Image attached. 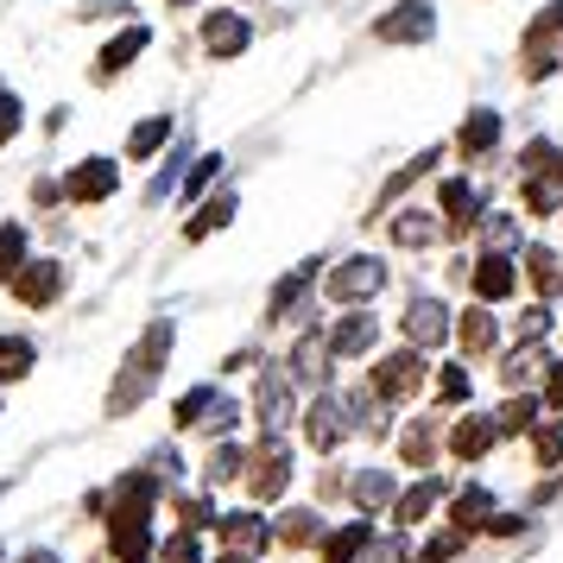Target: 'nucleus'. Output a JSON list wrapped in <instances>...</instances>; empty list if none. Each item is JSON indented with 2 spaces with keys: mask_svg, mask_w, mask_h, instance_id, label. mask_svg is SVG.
<instances>
[{
  "mask_svg": "<svg viewBox=\"0 0 563 563\" xmlns=\"http://www.w3.org/2000/svg\"><path fill=\"white\" fill-rule=\"evenodd\" d=\"M172 317H153L146 323V335L128 349V361H121V374H114V386H108V418H128V411H140L146 399H153V386L165 380V361H172Z\"/></svg>",
  "mask_w": 563,
  "mask_h": 563,
  "instance_id": "f257e3e1",
  "label": "nucleus"
},
{
  "mask_svg": "<svg viewBox=\"0 0 563 563\" xmlns=\"http://www.w3.org/2000/svg\"><path fill=\"white\" fill-rule=\"evenodd\" d=\"M291 482H298V450L291 437H254V456H247V500L254 507H285L291 500Z\"/></svg>",
  "mask_w": 563,
  "mask_h": 563,
  "instance_id": "f03ea898",
  "label": "nucleus"
},
{
  "mask_svg": "<svg viewBox=\"0 0 563 563\" xmlns=\"http://www.w3.org/2000/svg\"><path fill=\"white\" fill-rule=\"evenodd\" d=\"M273 538H279L285 558L317 563L323 538H330V519H323V507H317V500H285V507L273 512Z\"/></svg>",
  "mask_w": 563,
  "mask_h": 563,
  "instance_id": "7ed1b4c3",
  "label": "nucleus"
},
{
  "mask_svg": "<svg viewBox=\"0 0 563 563\" xmlns=\"http://www.w3.org/2000/svg\"><path fill=\"white\" fill-rule=\"evenodd\" d=\"M216 551H241V558H260L266 551H279V538H273V512L266 507H222V526H216Z\"/></svg>",
  "mask_w": 563,
  "mask_h": 563,
  "instance_id": "20e7f679",
  "label": "nucleus"
},
{
  "mask_svg": "<svg viewBox=\"0 0 563 563\" xmlns=\"http://www.w3.org/2000/svg\"><path fill=\"white\" fill-rule=\"evenodd\" d=\"M254 418H260V437H285L298 418H305V406H298V386L285 380V367H260V380H254Z\"/></svg>",
  "mask_w": 563,
  "mask_h": 563,
  "instance_id": "39448f33",
  "label": "nucleus"
},
{
  "mask_svg": "<svg viewBox=\"0 0 563 563\" xmlns=\"http://www.w3.org/2000/svg\"><path fill=\"white\" fill-rule=\"evenodd\" d=\"M298 437H305L310 456H335L342 443H349V411H342V393H317L305 406V418H298Z\"/></svg>",
  "mask_w": 563,
  "mask_h": 563,
  "instance_id": "423d86ee",
  "label": "nucleus"
},
{
  "mask_svg": "<svg viewBox=\"0 0 563 563\" xmlns=\"http://www.w3.org/2000/svg\"><path fill=\"white\" fill-rule=\"evenodd\" d=\"M450 494H456L450 475H418V482H406V487H399V500H393V512H386V519H393V532H418L437 507H450Z\"/></svg>",
  "mask_w": 563,
  "mask_h": 563,
  "instance_id": "0eeeda50",
  "label": "nucleus"
},
{
  "mask_svg": "<svg viewBox=\"0 0 563 563\" xmlns=\"http://www.w3.org/2000/svg\"><path fill=\"white\" fill-rule=\"evenodd\" d=\"M424 374H431V367H424L418 349H393V355L367 374V386H374V399H380V406H406L411 393L424 386Z\"/></svg>",
  "mask_w": 563,
  "mask_h": 563,
  "instance_id": "6e6552de",
  "label": "nucleus"
},
{
  "mask_svg": "<svg viewBox=\"0 0 563 563\" xmlns=\"http://www.w3.org/2000/svg\"><path fill=\"white\" fill-rule=\"evenodd\" d=\"M330 330H305L298 342H291V355L279 361L285 380L291 386H310V393H330Z\"/></svg>",
  "mask_w": 563,
  "mask_h": 563,
  "instance_id": "1a4fd4ad",
  "label": "nucleus"
},
{
  "mask_svg": "<svg viewBox=\"0 0 563 563\" xmlns=\"http://www.w3.org/2000/svg\"><path fill=\"white\" fill-rule=\"evenodd\" d=\"M330 298L335 305H367V298H380L386 291V266L374 254H349L342 266H330Z\"/></svg>",
  "mask_w": 563,
  "mask_h": 563,
  "instance_id": "9d476101",
  "label": "nucleus"
},
{
  "mask_svg": "<svg viewBox=\"0 0 563 563\" xmlns=\"http://www.w3.org/2000/svg\"><path fill=\"white\" fill-rule=\"evenodd\" d=\"M399 323H406V349H418V355L443 349V342H450V330H456V323H450V305H443V298H431V291H418Z\"/></svg>",
  "mask_w": 563,
  "mask_h": 563,
  "instance_id": "9b49d317",
  "label": "nucleus"
},
{
  "mask_svg": "<svg viewBox=\"0 0 563 563\" xmlns=\"http://www.w3.org/2000/svg\"><path fill=\"white\" fill-rule=\"evenodd\" d=\"M349 512H361V519H386L393 512V500H399V475L393 468H380V462H367V468H355L349 475Z\"/></svg>",
  "mask_w": 563,
  "mask_h": 563,
  "instance_id": "f8f14e48",
  "label": "nucleus"
},
{
  "mask_svg": "<svg viewBox=\"0 0 563 563\" xmlns=\"http://www.w3.org/2000/svg\"><path fill=\"white\" fill-rule=\"evenodd\" d=\"M431 32H437L431 0H393L380 20H374V38H386V45H424Z\"/></svg>",
  "mask_w": 563,
  "mask_h": 563,
  "instance_id": "ddd939ff",
  "label": "nucleus"
},
{
  "mask_svg": "<svg viewBox=\"0 0 563 563\" xmlns=\"http://www.w3.org/2000/svg\"><path fill=\"white\" fill-rule=\"evenodd\" d=\"M443 418H406V431L393 437V456H399V468H424V475H437V456H443Z\"/></svg>",
  "mask_w": 563,
  "mask_h": 563,
  "instance_id": "4468645a",
  "label": "nucleus"
},
{
  "mask_svg": "<svg viewBox=\"0 0 563 563\" xmlns=\"http://www.w3.org/2000/svg\"><path fill=\"white\" fill-rule=\"evenodd\" d=\"M64 285H70V266H64V260H26L20 279H13V298L32 305V310H45V305L64 298Z\"/></svg>",
  "mask_w": 563,
  "mask_h": 563,
  "instance_id": "2eb2a0df",
  "label": "nucleus"
},
{
  "mask_svg": "<svg viewBox=\"0 0 563 563\" xmlns=\"http://www.w3.org/2000/svg\"><path fill=\"white\" fill-rule=\"evenodd\" d=\"M197 38H203V52H209V57H241L247 45H254V26H247V13H234V7H216V13H203Z\"/></svg>",
  "mask_w": 563,
  "mask_h": 563,
  "instance_id": "dca6fc26",
  "label": "nucleus"
},
{
  "mask_svg": "<svg viewBox=\"0 0 563 563\" xmlns=\"http://www.w3.org/2000/svg\"><path fill=\"white\" fill-rule=\"evenodd\" d=\"M114 190H121V165L114 158H77L70 178H64V197L70 203H108Z\"/></svg>",
  "mask_w": 563,
  "mask_h": 563,
  "instance_id": "f3484780",
  "label": "nucleus"
},
{
  "mask_svg": "<svg viewBox=\"0 0 563 563\" xmlns=\"http://www.w3.org/2000/svg\"><path fill=\"white\" fill-rule=\"evenodd\" d=\"M247 456H254V443H241V437H229V443H209L203 456V482L209 494H222V487H247Z\"/></svg>",
  "mask_w": 563,
  "mask_h": 563,
  "instance_id": "a211bd4d",
  "label": "nucleus"
},
{
  "mask_svg": "<svg viewBox=\"0 0 563 563\" xmlns=\"http://www.w3.org/2000/svg\"><path fill=\"white\" fill-rule=\"evenodd\" d=\"M380 538V526L374 519H330V538H323V551H317V563H361L367 558V544Z\"/></svg>",
  "mask_w": 563,
  "mask_h": 563,
  "instance_id": "6ab92c4d",
  "label": "nucleus"
},
{
  "mask_svg": "<svg viewBox=\"0 0 563 563\" xmlns=\"http://www.w3.org/2000/svg\"><path fill=\"white\" fill-rule=\"evenodd\" d=\"M494 487L487 482H462L456 494H450V507H443V519H450V526H456V532H468V538H482V526L487 519H494Z\"/></svg>",
  "mask_w": 563,
  "mask_h": 563,
  "instance_id": "aec40b11",
  "label": "nucleus"
},
{
  "mask_svg": "<svg viewBox=\"0 0 563 563\" xmlns=\"http://www.w3.org/2000/svg\"><path fill=\"white\" fill-rule=\"evenodd\" d=\"M165 500H172V512H178V532L216 538V526H222V507H216V494H209V487H172Z\"/></svg>",
  "mask_w": 563,
  "mask_h": 563,
  "instance_id": "412c9836",
  "label": "nucleus"
},
{
  "mask_svg": "<svg viewBox=\"0 0 563 563\" xmlns=\"http://www.w3.org/2000/svg\"><path fill=\"white\" fill-rule=\"evenodd\" d=\"M374 342H380V317H374V310H349V317H335L330 323V355L335 361L367 355Z\"/></svg>",
  "mask_w": 563,
  "mask_h": 563,
  "instance_id": "4be33fe9",
  "label": "nucleus"
},
{
  "mask_svg": "<svg viewBox=\"0 0 563 563\" xmlns=\"http://www.w3.org/2000/svg\"><path fill=\"white\" fill-rule=\"evenodd\" d=\"M494 443H500V424H494V418H482V411L456 418V424H450V437H443V450H450L456 462H482Z\"/></svg>",
  "mask_w": 563,
  "mask_h": 563,
  "instance_id": "5701e85b",
  "label": "nucleus"
},
{
  "mask_svg": "<svg viewBox=\"0 0 563 563\" xmlns=\"http://www.w3.org/2000/svg\"><path fill=\"white\" fill-rule=\"evenodd\" d=\"M323 273V260H305V266H291L279 285H273V298H266V323H291V310L310 298V285Z\"/></svg>",
  "mask_w": 563,
  "mask_h": 563,
  "instance_id": "b1692460",
  "label": "nucleus"
},
{
  "mask_svg": "<svg viewBox=\"0 0 563 563\" xmlns=\"http://www.w3.org/2000/svg\"><path fill=\"white\" fill-rule=\"evenodd\" d=\"M468 279H475V298L482 305H500V298H512V285H519V266H512V254H482Z\"/></svg>",
  "mask_w": 563,
  "mask_h": 563,
  "instance_id": "393cba45",
  "label": "nucleus"
},
{
  "mask_svg": "<svg viewBox=\"0 0 563 563\" xmlns=\"http://www.w3.org/2000/svg\"><path fill=\"white\" fill-rule=\"evenodd\" d=\"M234 209H241V197H234L229 184H222V190H216L209 203H197V216L184 222V241H209V234H222V229L234 222Z\"/></svg>",
  "mask_w": 563,
  "mask_h": 563,
  "instance_id": "a878e982",
  "label": "nucleus"
},
{
  "mask_svg": "<svg viewBox=\"0 0 563 563\" xmlns=\"http://www.w3.org/2000/svg\"><path fill=\"white\" fill-rule=\"evenodd\" d=\"M146 45H153V32H146V26H128V32H114V38H108V45H102V57H96V77H121V70H128V64H133V57H140V52H146Z\"/></svg>",
  "mask_w": 563,
  "mask_h": 563,
  "instance_id": "bb28decb",
  "label": "nucleus"
},
{
  "mask_svg": "<svg viewBox=\"0 0 563 563\" xmlns=\"http://www.w3.org/2000/svg\"><path fill=\"white\" fill-rule=\"evenodd\" d=\"M437 203H443V222L450 229H468V222H482V190L468 178H450L443 190H437Z\"/></svg>",
  "mask_w": 563,
  "mask_h": 563,
  "instance_id": "cd10ccee",
  "label": "nucleus"
},
{
  "mask_svg": "<svg viewBox=\"0 0 563 563\" xmlns=\"http://www.w3.org/2000/svg\"><path fill=\"white\" fill-rule=\"evenodd\" d=\"M437 234H443V216H431V209H399L393 216V247H431Z\"/></svg>",
  "mask_w": 563,
  "mask_h": 563,
  "instance_id": "c85d7f7f",
  "label": "nucleus"
},
{
  "mask_svg": "<svg viewBox=\"0 0 563 563\" xmlns=\"http://www.w3.org/2000/svg\"><path fill=\"white\" fill-rule=\"evenodd\" d=\"M494 146H500V114H494V108H475L456 133V153L482 158V153H494Z\"/></svg>",
  "mask_w": 563,
  "mask_h": 563,
  "instance_id": "c756f323",
  "label": "nucleus"
},
{
  "mask_svg": "<svg viewBox=\"0 0 563 563\" xmlns=\"http://www.w3.org/2000/svg\"><path fill=\"white\" fill-rule=\"evenodd\" d=\"M456 342L468 349V355H487V349L500 342V323H494V310H487V305H468V310H462Z\"/></svg>",
  "mask_w": 563,
  "mask_h": 563,
  "instance_id": "7c9ffc66",
  "label": "nucleus"
},
{
  "mask_svg": "<svg viewBox=\"0 0 563 563\" xmlns=\"http://www.w3.org/2000/svg\"><path fill=\"white\" fill-rule=\"evenodd\" d=\"M216 399H222V386H190V393H178L172 399V424L178 431H203V418L216 411Z\"/></svg>",
  "mask_w": 563,
  "mask_h": 563,
  "instance_id": "2f4dec72",
  "label": "nucleus"
},
{
  "mask_svg": "<svg viewBox=\"0 0 563 563\" xmlns=\"http://www.w3.org/2000/svg\"><path fill=\"white\" fill-rule=\"evenodd\" d=\"M519 172H526V184H563V146L558 140H532L526 153H519Z\"/></svg>",
  "mask_w": 563,
  "mask_h": 563,
  "instance_id": "473e14b6",
  "label": "nucleus"
},
{
  "mask_svg": "<svg viewBox=\"0 0 563 563\" xmlns=\"http://www.w3.org/2000/svg\"><path fill=\"white\" fill-rule=\"evenodd\" d=\"M342 411H349V431H367V437H380V431H386V406L374 399V386H355V393H342Z\"/></svg>",
  "mask_w": 563,
  "mask_h": 563,
  "instance_id": "72a5a7b5",
  "label": "nucleus"
},
{
  "mask_svg": "<svg viewBox=\"0 0 563 563\" xmlns=\"http://www.w3.org/2000/svg\"><path fill=\"white\" fill-rule=\"evenodd\" d=\"M538 411H544V399H538V393H512L507 406L494 411V424H500V437H519V431H538V424H544V418H538Z\"/></svg>",
  "mask_w": 563,
  "mask_h": 563,
  "instance_id": "f704fd0d",
  "label": "nucleus"
},
{
  "mask_svg": "<svg viewBox=\"0 0 563 563\" xmlns=\"http://www.w3.org/2000/svg\"><path fill=\"white\" fill-rule=\"evenodd\" d=\"M526 279H532V291L551 305V298L563 291V260L551 254V247H526Z\"/></svg>",
  "mask_w": 563,
  "mask_h": 563,
  "instance_id": "c9c22d12",
  "label": "nucleus"
},
{
  "mask_svg": "<svg viewBox=\"0 0 563 563\" xmlns=\"http://www.w3.org/2000/svg\"><path fill=\"white\" fill-rule=\"evenodd\" d=\"M418 563H468V532L437 526L431 538H418Z\"/></svg>",
  "mask_w": 563,
  "mask_h": 563,
  "instance_id": "e433bc0d",
  "label": "nucleus"
},
{
  "mask_svg": "<svg viewBox=\"0 0 563 563\" xmlns=\"http://www.w3.org/2000/svg\"><path fill=\"white\" fill-rule=\"evenodd\" d=\"M38 367V342L32 335H0V380H26Z\"/></svg>",
  "mask_w": 563,
  "mask_h": 563,
  "instance_id": "4c0bfd02",
  "label": "nucleus"
},
{
  "mask_svg": "<svg viewBox=\"0 0 563 563\" xmlns=\"http://www.w3.org/2000/svg\"><path fill=\"white\" fill-rule=\"evenodd\" d=\"M216 558V551H209V538H197V532H178V526H172V532L158 538V563H209Z\"/></svg>",
  "mask_w": 563,
  "mask_h": 563,
  "instance_id": "58836bf2",
  "label": "nucleus"
},
{
  "mask_svg": "<svg viewBox=\"0 0 563 563\" xmlns=\"http://www.w3.org/2000/svg\"><path fill=\"white\" fill-rule=\"evenodd\" d=\"M544 367H551V361L538 355V349H512L507 367H500V380H507V393H526L532 380H544Z\"/></svg>",
  "mask_w": 563,
  "mask_h": 563,
  "instance_id": "ea45409f",
  "label": "nucleus"
},
{
  "mask_svg": "<svg viewBox=\"0 0 563 563\" xmlns=\"http://www.w3.org/2000/svg\"><path fill=\"white\" fill-rule=\"evenodd\" d=\"M20 266H26V229L20 222H0V285L20 279Z\"/></svg>",
  "mask_w": 563,
  "mask_h": 563,
  "instance_id": "a19ab883",
  "label": "nucleus"
},
{
  "mask_svg": "<svg viewBox=\"0 0 563 563\" xmlns=\"http://www.w3.org/2000/svg\"><path fill=\"white\" fill-rule=\"evenodd\" d=\"M361 563H418V544H411V532H380Z\"/></svg>",
  "mask_w": 563,
  "mask_h": 563,
  "instance_id": "79ce46f5",
  "label": "nucleus"
},
{
  "mask_svg": "<svg viewBox=\"0 0 563 563\" xmlns=\"http://www.w3.org/2000/svg\"><path fill=\"white\" fill-rule=\"evenodd\" d=\"M165 140H172V121H165V114H153V121H140V128L128 133V158H153Z\"/></svg>",
  "mask_w": 563,
  "mask_h": 563,
  "instance_id": "37998d69",
  "label": "nucleus"
},
{
  "mask_svg": "<svg viewBox=\"0 0 563 563\" xmlns=\"http://www.w3.org/2000/svg\"><path fill=\"white\" fill-rule=\"evenodd\" d=\"M532 456L538 468H563V418H544L532 431Z\"/></svg>",
  "mask_w": 563,
  "mask_h": 563,
  "instance_id": "c03bdc74",
  "label": "nucleus"
},
{
  "mask_svg": "<svg viewBox=\"0 0 563 563\" xmlns=\"http://www.w3.org/2000/svg\"><path fill=\"white\" fill-rule=\"evenodd\" d=\"M222 165H229V158H222V153H203V158H197V165H190V172H184V209H190V203H197V197H203V190H209V184L222 178Z\"/></svg>",
  "mask_w": 563,
  "mask_h": 563,
  "instance_id": "a18cd8bd",
  "label": "nucleus"
},
{
  "mask_svg": "<svg viewBox=\"0 0 563 563\" xmlns=\"http://www.w3.org/2000/svg\"><path fill=\"white\" fill-rule=\"evenodd\" d=\"M512 335H519V349H538V342L551 335V310H544V305L519 310V323H512Z\"/></svg>",
  "mask_w": 563,
  "mask_h": 563,
  "instance_id": "49530a36",
  "label": "nucleus"
},
{
  "mask_svg": "<svg viewBox=\"0 0 563 563\" xmlns=\"http://www.w3.org/2000/svg\"><path fill=\"white\" fill-rule=\"evenodd\" d=\"M468 393H475L468 367H443V374H437V399H443V406H468Z\"/></svg>",
  "mask_w": 563,
  "mask_h": 563,
  "instance_id": "de8ad7c7",
  "label": "nucleus"
},
{
  "mask_svg": "<svg viewBox=\"0 0 563 563\" xmlns=\"http://www.w3.org/2000/svg\"><path fill=\"white\" fill-rule=\"evenodd\" d=\"M482 234H487V254H512V247H519V222H512V216H487Z\"/></svg>",
  "mask_w": 563,
  "mask_h": 563,
  "instance_id": "09e8293b",
  "label": "nucleus"
},
{
  "mask_svg": "<svg viewBox=\"0 0 563 563\" xmlns=\"http://www.w3.org/2000/svg\"><path fill=\"white\" fill-rule=\"evenodd\" d=\"M20 128H26V108H20V96L0 82V146H7V140H20Z\"/></svg>",
  "mask_w": 563,
  "mask_h": 563,
  "instance_id": "8fccbe9b",
  "label": "nucleus"
},
{
  "mask_svg": "<svg viewBox=\"0 0 563 563\" xmlns=\"http://www.w3.org/2000/svg\"><path fill=\"white\" fill-rule=\"evenodd\" d=\"M526 526H532V512H507V507H500V512L482 526V538H519Z\"/></svg>",
  "mask_w": 563,
  "mask_h": 563,
  "instance_id": "3c124183",
  "label": "nucleus"
},
{
  "mask_svg": "<svg viewBox=\"0 0 563 563\" xmlns=\"http://www.w3.org/2000/svg\"><path fill=\"white\" fill-rule=\"evenodd\" d=\"M558 203H563V184H544V178L526 184V209H532V216H551Z\"/></svg>",
  "mask_w": 563,
  "mask_h": 563,
  "instance_id": "603ef678",
  "label": "nucleus"
},
{
  "mask_svg": "<svg viewBox=\"0 0 563 563\" xmlns=\"http://www.w3.org/2000/svg\"><path fill=\"white\" fill-rule=\"evenodd\" d=\"M538 399H544V411H563V361H551V367H544V380H538Z\"/></svg>",
  "mask_w": 563,
  "mask_h": 563,
  "instance_id": "864d4df0",
  "label": "nucleus"
},
{
  "mask_svg": "<svg viewBox=\"0 0 563 563\" xmlns=\"http://www.w3.org/2000/svg\"><path fill=\"white\" fill-rule=\"evenodd\" d=\"M558 26H563V0H551V7H544V20L532 26V45H538V38H551Z\"/></svg>",
  "mask_w": 563,
  "mask_h": 563,
  "instance_id": "5fc2aeb1",
  "label": "nucleus"
},
{
  "mask_svg": "<svg viewBox=\"0 0 563 563\" xmlns=\"http://www.w3.org/2000/svg\"><path fill=\"white\" fill-rule=\"evenodd\" d=\"M13 563H64L52 544H26V551H13Z\"/></svg>",
  "mask_w": 563,
  "mask_h": 563,
  "instance_id": "6e6d98bb",
  "label": "nucleus"
},
{
  "mask_svg": "<svg viewBox=\"0 0 563 563\" xmlns=\"http://www.w3.org/2000/svg\"><path fill=\"white\" fill-rule=\"evenodd\" d=\"M254 361H260V349H234V355L222 361V374H241V367H254Z\"/></svg>",
  "mask_w": 563,
  "mask_h": 563,
  "instance_id": "4d7b16f0",
  "label": "nucleus"
},
{
  "mask_svg": "<svg viewBox=\"0 0 563 563\" xmlns=\"http://www.w3.org/2000/svg\"><path fill=\"white\" fill-rule=\"evenodd\" d=\"M57 197H64V184H52V178L32 184V203H57Z\"/></svg>",
  "mask_w": 563,
  "mask_h": 563,
  "instance_id": "13d9d810",
  "label": "nucleus"
},
{
  "mask_svg": "<svg viewBox=\"0 0 563 563\" xmlns=\"http://www.w3.org/2000/svg\"><path fill=\"white\" fill-rule=\"evenodd\" d=\"M209 563H260V558H241V551H216Z\"/></svg>",
  "mask_w": 563,
  "mask_h": 563,
  "instance_id": "bf43d9fd",
  "label": "nucleus"
},
{
  "mask_svg": "<svg viewBox=\"0 0 563 563\" xmlns=\"http://www.w3.org/2000/svg\"><path fill=\"white\" fill-rule=\"evenodd\" d=\"M121 563H158V558H121Z\"/></svg>",
  "mask_w": 563,
  "mask_h": 563,
  "instance_id": "052dcab7",
  "label": "nucleus"
},
{
  "mask_svg": "<svg viewBox=\"0 0 563 563\" xmlns=\"http://www.w3.org/2000/svg\"><path fill=\"white\" fill-rule=\"evenodd\" d=\"M0 563H13V551H7V544H0Z\"/></svg>",
  "mask_w": 563,
  "mask_h": 563,
  "instance_id": "680f3d73",
  "label": "nucleus"
},
{
  "mask_svg": "<svg viewBox=\"0 0 563 563\" xmlns=\"http://www.w3.org/2000/svg\"><path fill=\"white\" fill-rule=\"evenodd\" d=\"M7 487H13V482H0V500H7Z\"/></svg>",
  "mask_w": 563,
  "mask_h": 563,
  "instance_id": "e2e57ef3",
  "label": "nucleus"
},
{
  "mask_svg": "<svg viewBox=\"0 0 563 563\" xmlns=\"http://www.w3.org/2000/svg\"><path fill=\"white\" fill-rule=\"evenodd\" d=\"M172 7H190V0H172Z\"/></svg>",
  "mask_w": 563,
  "mask_h": 563,
  "instance_id": "0e129e2a",
  "label": "nucleus"
}]
</instances>
